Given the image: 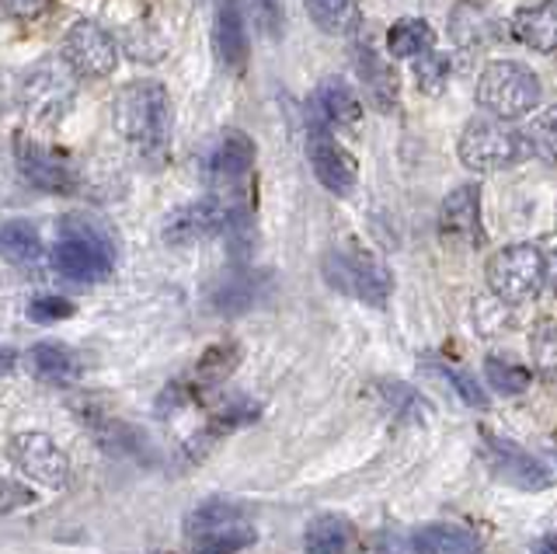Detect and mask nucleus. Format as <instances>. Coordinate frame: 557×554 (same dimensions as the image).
I'll list each match as a JSON object with an SVG mask.
<instances>
[{
    "label": "nucleus",
    "instance_id": "dca6fc26",
    "mask_svg": "<svg viewBox=\"0 0 557 554\" xmlns=\"http://www.w3.org/2000/svg\"><path fill=\"white\" fill-rule=\"evenodd\" d=\"M255 158H258V150H255L251 136L231 130V133H223L213 147H209V153H206V175L216 178V182H237V178H244L255 168Z\"/></svg>",
    "mask_w": 557,
    "mask_h": 554
},
{
    "label": "nucleus",
    "instance_id": "0eeeda50",
    "mask_svg": "<svg viewBox=\"0 0 557 554\" xmlns=\"http://www.w3.org/2000/svg\"><path fill=\"white\" fill-rule=\"evenodd\" d=\"M248 210L231 199V196H206L199 202H185L178 206L168 220H164V241L168 245H196V241H209L220 234H231L240 227Z\"/></svg>",
    "mask_w": 557,
    "mask_h": 554
},
{
    "label": "nucleus",
    "instance_id": "b1692460",
    "mask_svg": "<svg viewBox=\"0 0 557 554\" xmlns=\"http://www.w3.org/2000/svg\"><path fill=\"white\" fill-rule=\"evenodd\" d=\"M0 248H4V258L17 269H35L42 262V237L28 220H8L4 231H0Z\"/></svg>",
    "mask_w": 557,
    "mask_h": 554
},
{
    "label": "nucleus",
    "instance_id": "423d86ee",
    "mask_svg": "<svg viewBox=\"0 0 557 554\" xmlns=\"http://www.w3.org/2000/svg\"><path fill=\"white\" fill-rule=\"evenodd\" d=\"M487 290L502 304L533 300L547 286V255L536 245H509L487 258Z\"/></svg>",
    "mask_w": 557,
    "mask_h": 554
},
{
    "label": "nucleus",
    "instance_id": "9b49d317",
    "mask_svg": "<svg viewBox=\"0 0 557 554\" xmlns=\"http://www.w3.org/2000/svg\"><path fill=\"white\" fill-rule=\"evenodd\" d=\"M14 164L22 171V178L39 188V193H52V196H70L77 188V175L74 168H70L60 153H52L39 144L25 140V136H17L14 140Z\"/></svg>",
    "mask_w": 557,
    "mask_h": 554
},
{
    "label": "nucleus",
    "instance_id": "393cba45",
    "mask_svg": "<svg viewBox=\"0 0 557 554\" xmlns=\"http://www.w3.org/2000/svg\"><path fill=\"white\" fill-rule=\"evenodd\" d=\"M307 11L327 36H356L359 32L356 0H307Z\"/></svg>",
    "mask_w": 557,
    "mask_h": 554
},
{
    "label": "nucleus",
    "instance_id": "bb28decb",
    "mask_svg": "<svg viewBox=\"0 0 557 554\" xmlns=\"http://www.w3.org/2000/svg\"><path fill=\"white\" fill-rule=\"evenodd\" d=\"M251 544H255V527L240 519V524L199 533L196 544H191V554H240L244 547H251Z\"/></svg>",
    "mask_w": 557,
    "mask_h": 554
},
{
    "label": "nucleus",
    "instance_id": "f257e3e1",
    "mask_svg": "<svg viewBox=\"0 0 557 554\" xmlns=\"http://www.w3.org/2000/svg\"><path fill=\"white\" fill-rule=\"evenodd\" d=\"M115 130L144 153V158H164L171 144V101L164 84L133 81L112 101Z\"/></svg>",
    "mask_w": 557,
    "mask_h": 554
},
{
    "label": "nucleus",
    "instance_id": "412c9836",
    "mask_svg": "<svg viewBox=\"0 0 557 554\" xmlns=\"http://www.w3.org/2000/svg\"><path fill=\"white\" fill-rule=\"evenodd\" d=\"M512 36L533 53H557V0L522 8L512 19Z\"/></svg>",
    "mask_w": 557,
    "mask_h": 554
},
{
    "label": "nucleus",
    "instance_id": "f704fd0d",
    "mask_svg": "<svg viewBox=\"0 0 557 554\" xmlns=\"http://www.w3.org/2000/svg\"><path fill=\"white\" fill-rule=\"evenodd\" d=\"M251 22L265 32L269 39H283V11H278V0H248Z\"/></svg>",
    "mask_w": 557,
    "mask_h": 554
},
{
    "label": "nucleus",
    "instance_id": "aec40b11",
    "mask_svg": "<svg viewBox=\"0 0 557 554\" xmlns=\"http://www.w3.org/2000/svg\"><path fill=\"white\" fill-rule=\"evenodd\" d=\"M405 554H481V541L457 524H429L405 537Z\"/></svg>",
    "mask_w": 557,
    "mask_h": 554
},
{
    "label": "nucleus",
    "instance_id": "7c9ffc66",
    "mask_svg": "<svg viewBox=\"0 0 557 554\" xmlns=\"http://www.w3.org/2000/svg\"><path fill=\"white\" fill-rule=\"evenodd\" d=\"M484 377L492 380V387L498 394H522L533 384V373L527 367H519L512 359H498V356L484 359Z\"/></svg>",
    "mask_w": 557,
    "mask_h": 554
},
{
    "label": "nucleus",
    "instance_id": "e433bc0d",
    "mask_svg": "<svg viewBox=\"0 0 557 554\" xmlns=\"http://www.w3.org/2000/svg\"><path fill=\"white\" fill-rule=\"evenodd\" d=\"M547 286L557 293V245L547 251Z\"/></svg>",
    "mask_w": 557,
    "mask_h": 554
},
{
    "label": "nucleus",
    "instance_id": "72a5a7b5",
    "mask_svg": "<svg viewBox=\"0 0 557 554\" xmlns=\"http://www.w3.org/2000/svg\"><path fill=\"white\" fill-rule=\"evenodd\" d=\"M74 315V304L66 297H52V293H39V297H32L28 304V318L39 321V324H52V321H63Z\"/></svg>",
    "mask_w": 557,
    "mask_h": 554
},
{
    "label": "nucleus",
    "instance_id": "4c0bfd02",
    "mask_svg": "<svg viewBox=\"0 0 557 554\" xmlns=\"http://www.w3.org/2000/svg\"><path fill=\"white\" fill-rule=\"evenodd\" d=\"M533 554H557V533L554 537H544V541L533 547Z\"/></svg>",
    "mask_w": 557,
    "mask_h": 554
},
{
    "label": "nucleus",
    "instance_id": "ddd939ff",
    "mask_svg": "<svg viewBox=\"0 0 557 554\" xmlns=\"http://www.w3.org/2000/svg\"><path fill=\"white\" fill-rule=\"evenodd\" d=\"M484 457L502 481L516 484V489H522V492H540L554 481V475L536 457H530L527 450L516 446L512 440L495 436V432H487L484 436Z\"/></svg>",
    "mask_w": 557,
    "mask_h": 554
},
{
    "label": "nucleus",
    "instance_id": "c85d7f7f",
    "mask_svg": "<svg viewBox=\"0 0 557 554\" xmlns=\"http://www.w3.org/2000/svg\"><path fill=\"white\" fill-rule=\"evenodd\" d=\"M240 519H244L240 506H234V502H223V498H213V502H202L199 509H191V513H188L185 530H188L191 537H199V533H206V530L240 524Z\"/></svg>",
    "mask_w": 557,
    "mask_h": 554
},
{
    "label": "nucleus",
    "instance_id": "9d476101",
    "mask_svg": "<svg viewBox=\"0 0 557 554\" xmlns=\"http://www.w3.org/2000/svg\"><path fill=\"white\" fill-rule=\"evenodd\" d=\"M8 457L17 471L49 484V489H66L70 484V460L46 432H17L8 443Z\"/></svg>",
    "mask_w": 557,
    "mask_h": 554
},
{
    "label": "nucleus",
    "instance_id": "5701e85b",
    "mask_svg": "<svg viewBox=\"0 0 557 554\" xmlns=\"http://www.w3.org/2000/svg\"><path fill=\"white\" fill-rule=\"evenodd\" d=\"M449 32H453V42H457L463 53H481L484 46L495 42V22L487 19L484 8H474V4H460L453 11L449 19Z\"/></svg>",
    "mask_w": 557,
    "mask_h": 554
},
{
    "label": "nucleus",
    "instance_id": "4be33fe9",
    "mask_svg": "<svg viewBox=\"0 0 557 554\" xmlns=\"http://www.w3.org/2000/svg\"><path fill=\"white\" fill-rule=\"evenodd\" d=\"M307 554H348L356 544V527L338 513L313 516L304 530Z\"/></svg>",
    "mask_w": 557,
    "mask_h": 554
},
{
    "label": "nucleus",
    "instance_id": "f8f14e48",
    "mask_svg": "<svg viewBox=\"0 0 557 554\" xmlns=\"http://www.w3.org/2000/svg\"><path fill=\"white\" fill-rule=\"evenodd\" d=\"M307 158H310L313 175H318V182L327 188V193L348 196V193L356 188V178H359L356 158H352V153H348L327 130L310 126V136H307Z\"/></svg>",
    "mask_w": 557,
    "mask_h": 554
},
{
    "label": "nucleus",
    "instance_id": "a878e982",
    "mask_svg": "<svg viewBox=\"0 0 557 554\" xmlns=\"http://www.w3.org/2000/svg\"><path fill=\"white\" fill-rule=\"evenodd\" d=\"M432 42H435V36H432L429 22H422V19H405L387 32V49L394 60L425 57V53H432Z\"/></svg>",
    "mask_w": 557,
    "mask_h": 554
},
{
    "label": "nucleus",
    "instance_id": "f3484780",
    "mask_svg": "<svg viewBox=\"0 0 557 554\" xmlns=\"http://www.w3.org/2000/svg\"><path fill=\"white\" fill-rule=\"evenodd\" d=\"M356 74H359L366 98H370L380 112H391L397 106V74H394V66L383 60L370 42L356 46Z\"/></svg>",
    "mask_w": 557,
    "mask_h": 554
},
{
    "label": "nucleus",
    "instance_id": "2f4dec72",
    "mask_svg": "<svg viewBox=\"0 0 557 554\" xmlns=\"http://www.w3.org/2000/svg\"><path fill=\"white\" fill-rule=\"evenodd\" d=\"M422 367H425L432 377H440L443 384H449L453 391H457L463 405H470V408H487V394H484V387L478 384V380H470L463 370L449 367V362H435V359L422 362Z\"/></svg>",
    "mask_w": 557,
    "mask_h": 554
},
{
    "label": "nucleus",
    "instance_id": "4468645a",
    "mask_svg": "<svg viewBox=\"0 0 557 554\" xmlns=\"http://www.w3.org/2000/svg\"><path fill=\"white\" fill-rule=\"evenodd\" d=\"M440 234L449 245L478 248L484 245V223H481V188L457 185L440 206Z\"/></svg>",
    "mask_w": 557,
    "mask_h": 554
},
{
    "label": "nucleus",
    "instance_id": "cd10ccee",
    "mask_svg": "<svg viewBox=\"0 0 557 554\" xmlns=\"http://www.w3.org/2000/svg\"><path fill=\"white\" fill-rule=\"evenodd\" d=\"M522 136H527L530 153H536V158L547 164H557V106L533 115L530 126L522 130Z\"/></svg>",
    "mask_w": 557,
    "mask_h": 554
},
{
    "label": "nucleus",
    "instance_id": "1a4fd4ad",
    "mask_svg": "<svg viewBox=\"0 0 557 554\" xmlns=\"http://www.w3.org/2000/svg\"><path fill=\"white\" fill-rule=\"evenodd\" d=\"M60 60L77 77L101 81L119 66V46L98 22H74L66 36H63Z\"/></svg>",
    "mask_w": 557,
    "mask_h": 554
},
{
    "label": "nucleus",
    "instance_id": "20e7f679",
    "mask_svg": "<svg viewBox=\"0 0 557 554\" xmlns=\"http://www.w3.org/2000/svg\"><path fill=\"white\" fill-rule=\"evenodd\" d=\"M324 272V283L331 290L345 293V297L362 300V304H373L383 307L394 290V275L391 269L380 262L376 255L370 251H359V248H335L324 255L321 262Z\"/></svg>",
    "mask_w": 557,
    "mask_h": 554
},
{
    "label": "nucleus",
    "instance_id": "c756f323",
    "mask_svg": "<svg viewBox=\"0 0 557 554\" xmlns=\"http://www.w3.org/2000/svg\"><path fill=\"white\" fill-rule=\"evenodd\" d=\"M533 370L544 380H557V321H540L530 335Z\"/></svg>",
    "mask_w": 557,
    "mask_h": 554
},
{
    "label": "nucleus",
    "instance_id": "6e6552de",
    "mask_svg": "<svg viewBox=\"0 0 557 554\" xmlns=\"http://www.w3.org/2000/svg\"><path fill=\"white\" fill-rule=\"evenodd\" d=\"M460 161L467 171H478V175H492V171H505L522 161L527 153V136L516 133L509 123H498V119H481V123H470L460 136Z\"/></svg>",
    "mask_w": 557,
    "mask_h": 554
},
{
    "label": "nucleus",
    "instance_id": "c9c22d12",
    "mask_svg": "<svg viewBox=\"0 0 557 554\" xmlns=\"http://www.w3.org/2000/svg\"><path fill=\"white\" fill-rule=\"evenodd\" d=\"M49 0H4V8L11 19H35V14L46 11Z\"/></svg>",
    "mask_w": 557,
    "mask_h": 554
},
{
    "label": "nucleus",
    "instance_id": "2eb2a0df",
    "mask_svg": "<svg viewBox=\"0 0 557 554\" xmlns=\"http://www.w3.org/2000/svg\"><path fill=\"white\" fill-rule=\"evenodd\" d=\"M313 126L324 130V126H356L362 119V98L352 91V84L345 77H327L318 95H313Z\"/></svg>",
    "mask_w": 557,
    "mask_h": 554
},
{
    "label": "nucleus",
    "instance_id": "f03ea898",
    "mask_svg": "<svg viewBox=\"0 0 557 554\" xmlns=\"http://www.w3.org/2000/svg\"><path fill=\"white\" fill-rule=\"evenodd\" d=\"M52 266L70 283H101L115 269V241L98 220L84 213H70L60 220Z\"/></svg>",
    "mask_w": 557,
    "mask_h": 554
},
{
    "label": "nucleus",
    "instance_id": "6ab92c4d",
    "mask_svg": "<svg viewBox=\"0 0 557 554\" xmlns=\"http://www.w3.org/2000/svg\"><path fill=\"white\" fill-rule=\"evenodd\" d=\"M216 53L226 71L240 74L248 63L251 42H248V25H244V8L240 0H220L216 11Z\"/></svg>",
    "mask_w": 557,
    "mask_h": 554
},
{
    "label": "nucleus",
    "instance_id": "473e14b6",
    "mask_svg": "<svg viewBox=\"0 0 557 554\" xmlns=\"http://www.w3.org/2000/svg\"><path fill=\"white\" fill-rule=\"evenodd\" d=\"M446 81H449V60L446 57L425 53V57L414 60V84H418V91L440 95L446 88Z\"/></svg>",
    "mask_w": 557,
    "mask_h": 554
},
{
    "label": "nucleus",
    "instance_id": "7ed1b4c3",
    "mask_svg": "<svg viewBox=\"0 0 557 554\" xmlns=\"http://www.w3.org/2000/svg\"><path fill=\"white\" fill-rule=\"evenodd\" d=\"M540 98H544V84L540 77L516 60L487 63L478 77V106L492 112L495 119H522L530 115Z\"/></svg>",
    "mask_w": 557,
    "mask_h": 554
},
{
    "label": "nucleus",
    "instance_id": "a211bd4d",
    "mask_svg": "<svg viewBox=\"0 0 557 554\" xmlns=\"http://www.w3.org/2000/svg\"><path fill=\"white\" fill-rule=\"evenodd\" d=\"M28 367L32 373L52 387H70L77 384L84 373V359L63 342H39L28 349Z\"/></svg>",
    "mask_w": 557,
    "mask_h": 554
},
{
    "label": "nucleus",
    "instance_id": "39448f33",
    "mask_svg": "<svg viewBox=\"0 0 557 554\" xmlns=\"http://www.w3.org/2000/svg\"><path fill=\"white\" fill-rule=\"evenodd\" d=\"M77 95V74L60 60H39L17 81L14 101L35 123H60Z\"/></svg>",
    "mask_w": 557,
    "mask_h": 554
}]
</instances>
